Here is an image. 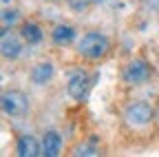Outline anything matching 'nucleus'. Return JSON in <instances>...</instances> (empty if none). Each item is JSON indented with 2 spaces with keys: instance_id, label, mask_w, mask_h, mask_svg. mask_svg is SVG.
<instances>
[{
  "instance_id": "obj_1",
  "label": "nucleus",
  "mask_w": 159,
  "mask_h": 157,
  "mask_svg": "<svg viewBox=\"0 0 159 157\" xmlns=\"http://www.w3.org/2000/svg\"><path fill=\"white\" fill-rule=\"evenodd\" d=\"M108 49H111L108 38L97 33V31L84 33L77 40V53H82L84 58H89V60H99V58H104L108 53Z\"/></svg>"
},
{
  "instance_id": "obj_2",
  "label": "nucleus",
  "mask_w": 159,
  "mask_h": 157,
  "mask_svg": "<svg viewBox=\"0 0 159 157\" xmlns=\"http://www.w3.org/2000/svg\"><path fill=\"white\" fill-rule=\"evenodd\" d=\"M2 111L5 115H11V117H22L29 113V97L22 93V91H5L2 93Z\"/></svg>"
},
{
  "instance_id": "obj_3",
  "label": "nucleus",
  "mask_w": 159,
  "mask_h": 157,
  "mask_svg": "<svg viewBox=\"0 0 159 157\" xmlns=\"http://www.w3.org/2000/svg\"><path fill=\"white\" fill-rule=\"evenodd\" d=\"M91 86H93V77L86 71H75L71 75V80H69V95L73 100L82 102V100H86Z\"/></svg>"
},
{
  "instance_id": "obj_4",
  "label": "nucleus",
  "mask_w": 159,
  "mask_h": 157,
  "mask_svg": "<svg viewBox=\"0 0 159 157\" xmlns=\"http://www.w3.org/2000/svg\"><path fill=\"white\" fill-rule=\"evenodd\" d=\"M124 117H126V122L130 126H146L152 120V109L146 102H133V104L126 106Z\"/></svg>"
},
{
  "instance_id": "obj_5",
  "label": "nucleus",
  "mask_w": 159,
  "mask_h": 157,
  "mask_svg": "<svg viewBox=\"0 0 159 157\" xmlns=\"http://www.w3.org/2000/svg\"><path fill=\"white\" fill-rule=\"evenodd\" d=\"M148 77H150V67L144 60H133L124 69V80L128 84H144Z\"/></svg>"
},
{
  "instance_id": "obj_6",
  "label": "nucleus",
  "mask_w": 159,
  "mask_h": 157,
  "mask_svg": "<svg viewBox=\"0 0 159 157\" xmlns=\"http://www.w3.org/2000/svg\"><path fill=\"white\" fill-rule=\"evenodd\" d=\"M22 38V35H20ZM16 35V33H11L7 27L2 29V38H0V49H2V55L7 58V60H13V58H18L20 55V51H22V40Z\"/></svg>"
},
{
  "instance_id": "obj_7",
  "label": "nucleus",
  "mask_w": 159,
  "mask_h": 157,
  "mask_svg": "<svg viewBox=\"0 0 159 157\" xmlns=\"http://www.w3.org/2000/svg\"><path fill=\"white\" fill-rule=\"evenodd\" d=\"M62 153V137L55 131H47L42 137V155L47 157H57Z\"/></svg>"
},
{
  "instance_id": "obj_8",
  "label": "nucleus",
  "mask_w": 159,
  "mask_h": 157,
  "mask_svg": "<svg viewBox=\"0 0 159 157\" xmlns=\"http://www.w3.org/2000/svg\"><path fill=\"white\" fill-rule=\"evenodd\" d=\"M16 153L20 157H38V155H42V148H40V144L35 142V137L22 135L18 140V144H16Z\"/></svg>"
},
{
  "instance_id": "obj_9",
  "label": "nucleus",
  "mask_w": 159,
  "mask_h": 157,
  "mask_svg": "<svg viewBox=\"0 0 159 157\" xmlns=\"http://www.w3.org/2000/svg\"><path fill=\"white\" fill-rule=\"evenodd\" d=\"M51 77H53V64L51 62H40L31 71V82L33 84H47Z\"/></svg>"
},
{
  "instance_id": "obj_10",
  "label": "nucleus",
  "mask_w": 159,
  "mask_h": 157,
  "mask_svg": "<svg viewBox=\"0 0 159 157\" xmlns=\"http://www.w3.org/2000/svg\"><path fill=\"white\" fill-rule=\"evenodd\" d=\"M51 38H53V42H55L57 47H64V44L73 42V38H75V29H73L71 25H57V27L53 29Z\"/></svg>"
},
{
  "instance_id": "obj_11",
  "label": "nucleus",
  "mask_w": 159,
  "mask_h": 157,
  "mask_svg": "<svg viewBox=\"0 0 159 157\" xmlns=\"http://www.w3.org/2000/svg\"><path fill=\"white\" fill-rule=\"evenodd\" d=\"M20 35H22L25 42L38 44L40 40H42V29H40L35 22H22V25H20Z\"/></svg>"
},
{
  "instance_id": "obj_12",
  "label": "nucleus",
  "mask_w": 159,
  "mask_h": 157,
  "mask_svg": "<svg viewBox=\"0 0 159 157\" xmlns=\"http://www.w3.org/2000/svg\"><path fill=\"white\" fill-rule=\"evenodd\" d=\"M16 22H18V11L16 9H5L2 11V27L16 25Z\"/></svg>"
},
{
  "instance_id": "obj_13",
  "label": "nucleus",
  "mask_w": 159,
  "mask_h": 157,
  "mask_svg": "<svg viewBox=\"0 0 159 157\" xmlns=\"http://www.w3.org/2000/svg\"><path fill=\"white\" fill-rule=\"evenodd\" d=\"M75 155H99V150L95 148V146H89V144H82V146H77L75 148Z\"/></svg>"
},
{
  "instance_id": "obj_14",
  "label": "nucleus",
  "mask_w": 159,
  "mask_h": 157,
  "mask_svg": "<svg viewBox=\"0 0 159 157\" xmlns=\"http://www.w3.org/2000/svg\"><path fill=\"white\" fill-rule=\"evenodd\" d=\"M71 7L75 11H84L86 9V0H71Z\"/></svg>"
},
{
  "instance_id": "obj_15",
  "label": "nucleus",
  "mask_w": 159,
  "mask_h": 157,
  "mask_svg": "<svg viewBox=\"0 0 159 157\" xmlns=\"http://www.w3.org/2000/svg\"><path fill=\"white\" fill-rule=\"evenodd\" d=\"M91 2H104V0H91Z\"/></svg>"
},
{
  "instance_id": "obj_16",
  "label": "nucleus",
  "mask_w": 159,
  "mask_h": 157,
  "mask_svg": "<svg viewBox=\"0 0 159 157\" xmlns=\"http://www.w3.org/2000/svg\"><path fill=\"white\" fill-rule=\"evenodd\" d=\"M2 2H5V5H7V2H9V0H2Z\"/></svg>"
},
{
  "instance_id": "obj_17",
  "label": "nucleus",
  "mask_w": 159,
  "mask_h": 157,
  "mask_svg": "<svg viewBox=\"0 0 159 157\" xmlns=\"http://www.w3.org/2000/svg\"><path fill=\"white\" fill-rule=\"evenodd\" d=\"M157 113H159V111H157Z\"/></svg>"
}]
</instances>
